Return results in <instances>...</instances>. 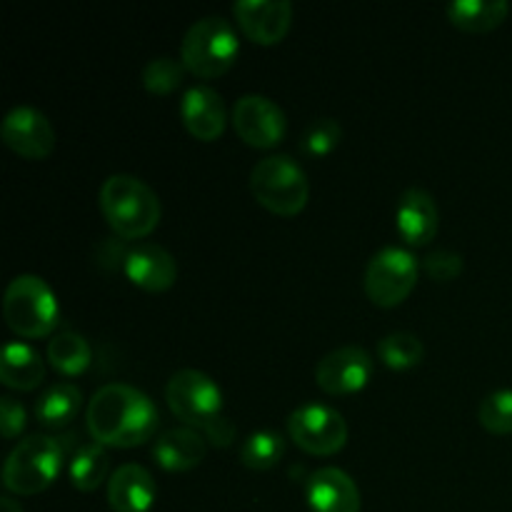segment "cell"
<instances>
[{"label": "cell", "mask_w": 512, "mask_h": 512, "mask_svg": "<svg viewBox=\"0 0 512 512\" xmlns=\"http://www.w3.org/2000/svg\"><path fill=\"white\" fill-rule=\"evenodd\" d=\"M85 428L105 448H138L158 438L160 415L143 390L125 383H108L90 398Z\"/></svg>", "instance_id": "cell-1"}, {"label": "cell", "mask_w": 512, "mask_h": 512, "mask_svg": "<svg viewBox=\"0 0 512 512\" xmlns=\"http://www.w3.org/2000/svg\"><path fill=\"white\" fill-rule=\"evenodd\" d=\"M100 213L118 238L143 240L158 228L163 205L145 180L128 173H115L100 185Z\"/></svg>", "instance_id": "cell-2"}, {"label": "cell", "mask_w": 512, "mask_h": 512, "mask_svg": "<svg viewBox=\"0 0 512 512\" xmlns=\"http://www.w3.org/2000/svg\"><path fill=\"white\" fill-rule=\"evenodd\" d=\"M3 318L18 338H48L58 328V298L53 288L38 275H18L5 288Z\"/></svg>", "instance_id": "cell-3"}, {"label": "cell", "mask_w": 512, "mask_h": 512, "mask_svg": "<svg viewBox=\"0 0 512 512\" xmlns=\"http://www.w3.org/2000/svg\"><path fill=\"white\" fill-rule=\"evenodd\" d=\"M240 55V40L233 25L220 15L195 20L180 43V63L190 75L213 80L228 73Z\"/></svg>", "instance_id": "cell-4"}, {"label": "cell", "mask_w": 512, "mask_h": 512, "mask_svg": "<svg viewBox=\"0 0 512 512\" xmlns=\"http://www.w3.org/2000/svg\"><path fill=\"white\" fill-rule=\"evenodd\" d=\"M65 465V445L50 435H28L10 450L3 485L13 495H38L58 480Z\"/></svg>", "instance_id": "cell-5"}, {"label": "cell", "mask_w": 512, "mask_h": 512, "mask_svg": "<svg viewBox=\"0 0 512 512\" xmlns=\"http://www.w3.org/2000/svg\"><path fill=\"white\" fill-rule=\"evenodd\" d=\"M250 193L268 213L295 218L308 205V175L290 155H268L250 173Z\"/></svg>", "instance_id": "cell-6"}, {"label": "cell", "mask_w": 512, "mask_h": 512, "mask_svg": "<svg viewBox=\"0 0 512 512\" xmlns=\"http://www.w3.org/2000/svg\"><path fill=\"white\" fill-rule=\"evenodd\" d=\"M420 263L410 250L390 248L378 250L365 268V295L378 308H398L410 298L418 285Z\"/></svg>", "instance_id": "cell-7"}, {"label": "cell", "mask_w": 512, "mask_h": 512, "mask_svg": "<svg viewBox=\"0 0 512 512\" xmlns=\"http://www.w3.org/2000/svg\"><path fill=\"white\" fill-rule=\"evenodd\" d=\"M165 403L185 428L203 430L223 415V390L210 375L183 368L165 385Z\"/></svg>", "instance_id": "cell-8"}, {"label": "cell", "mask_w": 512, "mask_h": 512, "mask_svg": "<svg viewBox=\"0 0 512 512\" xmlns=\"http://www.w3.org/2000/svg\"><path fill=\"white\" fill-rule=\"evenodd\" d=\"M288 435L308 455L330 458L348 443V423L330 405L308 403L288 415Z\"/></svg>", "instance_id": "cell-9"}, {"label": "cell", "mask_w": 512, "mask_h": 512, "mask_svg": "<svg viewBox=\"0 0 512 512\" xmlns=\"http://www.w3.org/2000/svg\"><path fill=\"white\" fill-rule=\"evenodd\" d=\"M373 373L375 363L368 350L360 345H343L320 358V363L315 365V383L323 393L343 398L368 388Z\"/></svg>", "instance_id": "cell-10"}, {"label": "cell", "mask_w": 512, "mask_h": 512, "mask_svg": "<svg viewBox=\"0 0 512 512\" xmlns=\"http://www.w3.org/2000/svg\"><path fill=\"white\" fill-rule=\"evenodd\" d=\"M230 120H233V128L240 135V140L258 150L275 148L285 138V130H288L283 108L275 100L255 93L243 95L233 105Z\"/></svg>", "instance_id": "cell-11"}, {"label": "cell", "mask_w": 512, "mask_h": 512, "mask_svg": "<svg viewBox=\"0 0 512 512\" xmlns=\"http://www.w3.org/2000/svg\"><path fill=\"white\" fill-rule=\"evenodd\" d=\"M0 138L15 155L25 160L50 158L58 145V135L48 115L30 105H18L5 115L0 123Z\"/></svg>", "instance_id": "cell-12"}, {"label": "cell", "mask_w": 512, "mask_h": 512, "mask_svg": "<svg viewBox=\"0 0 512 512\" xmlns=\"http://www.w3.org/2000/svg\"><path fill=\"white\" fill-rule=\"evenodd\" d=\"M240 33L258 45H278L293 25V3L288 0H240L233 5Z\"/></svg>", "instance_id": "cell-13"}, {"label": "cell", "mask_w": 512, "mask_h": 512, "mask_svg": "<svg viewBox=\"0 0 512 512\" xmlns=\"http://www.w3.org/2000/svg\"><path fill=\"white\" fill-rule=\"evenodd\" d=\"M123 273L145 293H165L178 280V263L163 245L140 243L123 255Z\"/></svg>", "instance_id": "cell-14"}, {"label": "cell", "mask_w": 512, "mask_h": 512, "mask_svg": "<svg viewBox=\"0 0 512 512\" xmlns=\"http://www.w3.org/2000/svg\"><path fill=\"white\" fill-rule=\"evenodd\" d=\"M180 120L200 143H215L228 128V110L223 95L208 85H193L180 100Z\"/></svg>", "instance_id": "cell-15"}, {"label": "cell", "mask_w": 512, "mask_h": 512, "mask_svg": "<svg viewBox=\"0 0 512 512\" xmlns=\"http://www.w3.org/2000/svg\"><path fill=\"white\" fill-rule=\"evenodd\" d=\"M398 233L410 248H423L433 243L440 228V210L433 195L423 188H408L398 200L395 210Z\"/></svg>", "instance_id": "cell-16"}, {"label": "cell", "mask_w": 512, "mask_h": 512, "mask_svg": "<svg viewBox=\"0 0 512 512\" xmlns=\"http://www.w3.org/2000/svg\"><path fill=\"white\" fill-rule=\"evenodd\" d=\"M305 500L313 512H360L363 508L358 485L340 468L315 470L305 485Z\"/></svg>", "instance_id": "cell-17"}, {"label": "cell", "mask_w": 512, "mask_h": 512, "mask_svg": "<svg viewBox=\"0 0 512 512\" xmlns=\"http://www.w3.org/2000/svg\"><path fill=\"white\" fill-rule=\"evenodd\" d=\"M158 500V483L148 468L125 463L110 475L108 505L113 512H150Z\"/></svg>", "instance_id": "cell-18"}, {"label": "cell", "mask_w": 512, "mask_h": 512, "mask_svg": "<svg viewBox=\"0 0 512 512\" xmlns=\"http://www.w3.org/2000/svg\"><path fill=\"white\" fill-rule=\"evenodd\" d=\"M208 440L193 428H170L153 440V458L168 473H188L205 460Z\"/></svg>", "instance_id": "cell-19"}, {"label": "cell", "mask_w": 512, "mask_h": 512, "mask_svg": "<svg viewBox=\"0 0 512 512\" xmlns=\"http://www.w3.org/2000/svg\"><path fill=\"white\" fill-rule=\"evenodd\" d=\"M45 380V363L35 348L25 343H8L0 355V383L10 390L30 393Z\"/></svg>", "instance_id": "cell-20"}, {"label": "cell", "mask_w": 512, "mask_h": 512, "mask_svg": "<svg viewBox=\"0 0 512 512\" xmlns=\"http://www.w3.org/2000/svg\"><path fill=\"white\" fill-rule=\"evenodd\" d=\"M505 0H455L448 5V20L463 33H490L508 20Z\"/></svg>", "instance_id": "cell-21"}, {"label": "cell", "mask_w": 512, "mask_h": 512, "mask_svg": "<svg viewBox=\"0 0 512 512\" xmlns=\"http://www.w3.org/2000/svg\"><path fill=\"white\" fill-rule=\"evenodd\" d=\"M83 408V390L73 383H55L40 393L35 418L43 428H65Z\"/></svg>", "instance_id": "cell-22"}, {"label": "cell", "mask_w": 512, "mask_h": 512, "mask_svg": "<svg viewBox=\"0 0 512 512\" xmlns=\"http://www.w3.org/2000/svg\"><path fill=\"white\" fill-rule=\"evenodd\" d=\"M108 470V450H105V445L95 443V440L78 445L68 465L70 483H73V488L80 490V493H93V490H98L100 485L108 480Z\"/></svg>", "instance_id": "cell-23"}, {"label": "cell", "mask_w": 512, "mask_h": 512, "mask_svg": "<svg viewBox=\"0 0 512 512\" xmlns=\"http://www.w3.org/2000/svg\"><path fill=\"white\" fill-rule=\"evenodd\" d=\"M48 363L65 378H78L93 363V350H90L88 340L83 335L73 333V330H63V333L50 338Z\"/></svg>", "instance_id": "cell-24"}, {"label": "cell", "mask_w": 512, "mask_h": 512, "mask_svg": "<svg viewBox=\"0 0 512 512\" xmlns=\"http://www.w3.org/2000/svg\"><path fill=\"white\" fill-rule=\"evenodd\" d=\"M283 455L285 440L273 430H258L243 440L238 458L248 470L263 473V470H273L283 460Z\"/></svg>", "instance_id": "cell-25"}, {"label": "cell", "mask_w": 512, "mask_h": 512, "mask_svg": "<svg viewBox=\"0 0 512 512\" xmlns=\"http://www.w3.org/2000/svg\"><path fill=\"white\" fill-rule=\"evenodd\" d=\"M378 358L390 370H410L423 363L425 345L413 333H390L378 343Z\"/></svg>", "instance_id": "cell-26"}, {"label": "cell", "mask_w": 512, "mask_h": 512, "mask_svg": "<svg viewBox=\"0 0 512 512\" xmlns=\"http://www.w3.org/2000/svg\"><path fill=\"white\" fill-rule=\"evenodd\" d=\"M185 65L180 60L170 58V55H160V58H153L143 68V88L153 95H170L183 85L185 80Z\"/></svg>", "instance_id": "cell-27"}, {"label": "cell", "mask_w": 512, "mask_h": 512, "mask_svg": "<svg viewBox=\"0 0 512 512\" xmlns=\"http://www.w3.org/2000/svg\"><path fill=\"white\" fill-rule=\"evenodd\" d=\"M478 420L488 433L512 435V388L485 395L478 408Z\"/></svg>", "instance_id": "cell-28"}, {"label": "cell", "mask_w": 512, "mask_h": 512, "mask_svg": "<svg viewBox=\"0 0 512 512\" xmlns=\"http://www.w3.org/2000/svg\"><path fill=\"white\" fill-rule=\"evenodd\" d=\"M340 140H343V128L338 120L318 118L305 128L303 138H300V150L310 158H325L338 148Z\"/></svg>", "instance_id": "cell-29"}, {"label": "cell", "mask_w": 512, "mask_h": 512, "mask_svg": "<svg viewBox=\"0 0 512 512\" xmlns=\"http://www.w3.org/2000/svg\"><path fill=\"white\" fill-rule=\"evenodd\" d=\"M463 268V255L453 253V250H435L423 258V270L435 283H453L455 278L463 275Z\"/></svg>", "instance_id": "cell-30"}, {"label": "cell", "mask_w": 512, "mask_h": 512, "mask_svg": "<svg viewBox=\"0 0 512 512\" xmlns=\"http://www.w3.org/2000/svg\"><path fill=\"white\" fill-rule=\"evenodd\" d=\"M25 420H28V415H25L23 405L15 398H10V395H3L0 398V428H3V438H18L25 430Z\"/></svg>", "instance_id": "cell-31"}, {"label": "cell", "mask_w": 512, "mask_h": 512, "mask_svg": "<svg viewBox=\"0 0 512 512\" xmlns=\"http://www.w3.org/2000/svg\"><path fill=\"white\" fill-rule=\"evenodd\" d=\"M235 433H238V428H235L233 420L225 418V415H220V418H215L213 423H208L203 428L205 440H208L210 445H215V448H230L235 440Z\"/></svg>", "instance_id": "cell-32"}, {"label": "cell", "mask_w": 512, "mask_h": 512, "mask_svg": "<svg viewBox=\"0 0 512 512\" xmlns=\"http://www.w3.org/2000/svg\"><path fill=\"white\" fill-rule=\"evenodd\" d=\"M0 512H23V508L10 495H5V498H0Z\"/></svg>", "instance_id": "cell-33"}]
</instances>
